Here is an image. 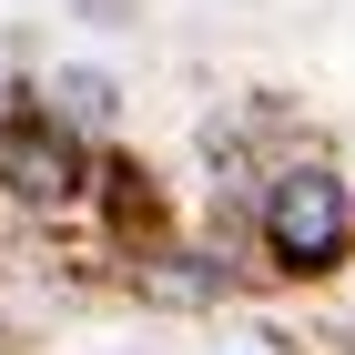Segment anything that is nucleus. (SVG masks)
<instances>
[{"label": "nucleus", "instance_id": "nucleus-1", "mask_svg": "<svg viewBox=\"0 0 355 355\" xmlns=\"http://www.w3.org/2000/svg\"><path fill=\"white\" fill-rule=\"evenodd\" d=\"M345 234H355V203H345V183L335 173H284V183L264 193V244L284 254L295 274H325L335 254H345Z\"/></svg>", "mask_w": 355, "mask_h": 355}, {"label": "nucleus", "instance_id": "nucleus-2", "mask_svg": "<svg viewBox=\"0 0 355 355\" xmlns=\"http://www.w3.org/2000/svg\"><path fill=\"white\" fill-rule=\"evenodd\" d=\"M10 183L21 193H71L82 183V153H71V132H61L51 112H21L10 122Z\"/></svg>", "mask_w": 355, "mask_h": 355}, {"label": "nucleus", "instance_id": "nucleus-3", "mask_svg": "<svg viewBox=\"0 0 355 355\" xmlns=\"http://www.w3.org/2000/svg\"><path fill=\"white\" fill-rule=\"evenodd\" d=\"M61 112H71V122H112V82H102V71H61Z\"/></svg>", "mask_w": 355, "mask_h": 355}]
</instances>
